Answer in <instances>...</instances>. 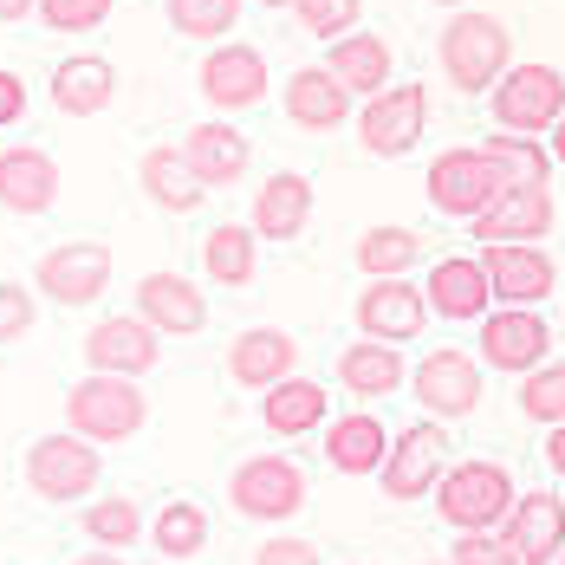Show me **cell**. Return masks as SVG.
Here are the masks:
<instances>
[{"label":"cell","instance_id":"cell-10","mask_svg":"<svg viewBox=\"0 0 565 565\" xmlns=\"http://www.w3.org/2000/svg\"><path fill=\"white\" fill-rule=\"evenodd\" d=\"M423 124H429V92L409 78V85H391V92L364 98V111H358V143L391 163V157H409V150L423 143Z\"/></svg>","mask_w":565,"mask_h":565},{"label":"cell","instance_id":"cell-46","mask_svg":"<svg viewBox=\"0 0 565 565\" xmlns=\"http://www.w3.org/2000/svg\"><path fill=\"white\" fill-rule=\"evenodd\" d=\"M546 461H553V475H565V423L546 436Z\"/></svg>","mask_w":565,"mask_h":565},{"label":"cell","instance_id":"cell-6","mask_svg":"<svg viewBox=\"0 0 565 565\" xmlns=\"http://www.w3.org/2000/svg\"><path fill=\"white\" fill-rule=\"evenodd\" d=\"M443 475H449V436H443V423H409V429H396L391 455H384V468H377V481H384L391 501H423V494H436Z\"/></svg>","mask_w":565,"mask_h":565},{"label":"cell","instance_id":"cell-37","mask_svg":"<svg viewBox=\"0 0 565 565\" xmlns=\"http://www.w3.org/2000/svg\"><path fill=\"white\" fill-rule=\"evenodd\" d=\"M137 533H143V513H137L130 494H98V501L85 508V540H92V546L124 553V546H137Z\"/></svg>","mask_w":565,"mask_h":565},{"label":"cell","instance_id":"cell-23","mask_svg":"<svg viewBox=\"0 0 565 565\" xmlns=\"http://www.w3.org/2000/svg\"><path fill=\"white\" fill-rule=\"evenodd\" d=\"M182 157H189V170L202 175L209 189H227V182H241L247 163H254V150H247V137L222 124V117H209V124H195L189 137H182Z\"/></svg>","mask_w":565,"mask_h":565},{"label":"cell","instance_id":"cell-7","mask_svg":"<svg viewBox=\"0 0 565 565\" xmlns=\"http://www.w3.org/2000/svg\"><path fill=\"white\" fill-rule=\"evenodd\" d=\"M227 494H234V513H247L260 526H280V520H292L306 508V475L286 455H247L227 475Z\"/></svg>","mask_w":565,"mask_h":565},{"label":"cell","instance_id":"cell-4","mask_svg":"<svg viewBox=\"0 0 565 565\" xmlns=\"http://www.w3.org/2000/svg\"><path fill=\"white\" fill-rule=\"evenodd\" d=\"M494 105V124L501 130H520V137H546L553 124L565 117V72L559 65H508L501 85L488 92Z\"/></svg>","mask_w":565,"mask_h":565},{"label":"cell","instance_id":"cell-3","mask_svg":"<svg viewBox=\"0 0 565 565\" xmlns=\"http://www.w3.org/2000/svg\"><path fill=\"white\" fill-rule=\"evenodd\" d=\"M513 501H520V488L501 461H449V475L436 488V513L455 533H501Z\"/></svg>","mask_w":565,"mask_h":565},{"label":"cell","instance_id":"cell-35","mask_svg":"<svg viewBox=\"0 0 565 565\" xmlns=\"http://www.w3.org/2000/svg\"><path fill=\"white\" fill-rule=\"evenodd\" d=\"M150 540H157L163 559H195L209 546V513L195 501H163V513L150 520Z\"/></svg>","mask_w":565,"mask_h":565},{"label":"cell","instance_id":"cell-21","mask_svg":"<svg viewBox=\"0 0 565 565\" xmlns=\"http://www.w3.org/2000/svg\"><path fill=\"white\" fill-rule=\"evenodd\" d=\"M351 85H344L332 65H306V72H292L286 78V92H280V105L286 117L299 124V130H339L344 117H351Z\"/></svg>","mask_w":565,"mask_h":565},{"label":"cell","instance_id":"cell-22","mask_svg":"<svg viewBox=\"0 0 565 565\" xmlns=\"http://www.w3.org/2000/svg\"><path fill=\"white\" fill-rule=\"evenodd\" d=\"M292 364H299V344L286 339L280 326H254V332H241L227 344V377L241 391H274L280 377H292Z\"/></svg>","mask_w":565,"mask_h":565},{"label":"cell","instance_id":"cell-48","mask_svg":"<svg viewBox=\"0 0 565 565\" xmlns=\"http://www.w3.org/2000/svg\"><path fill=\"white\" fill-rule=\"evenodd\" d=\"M546 143H553V163H559V170H565V117H559V124H553V130H546Z\"/></svg>","mask_w":565,"mask_h":565},{"label":"cell","instance_id":"cell-52","mask_svg":"<svg viewBox=\"0 0 565 565\" xmlns=\"http://www.w3.org/2000/svg\"><path fill=\"white\" fill-rule=\"evenodd\" d=\"M443 565H449V559H443Z\"/></svg>","mask_w":565,"mask_h":565},{"label":"cell","instance_id":"cell-19","mask_svg":"<svg viewBox=\"0 0 565 565\" xmlns=\"http://www.w3.org/2000/svg\"><path fill=\"white\" fill-rule=\"evenodd\" d=\"M58 202V163L40 143H7L0 150V209L7 215H46Z\"/></svg>","mask_w":565,"mask_h":565},{"label":"cell","instance_id":"cell-11","mask_svg":"<svg viewBox=\"0 0 565 565\" xmlns=\"http://www.w3.org/2000/svg\"><path fill=\"white\" fill-rule=\"evenodd\" d=\"M409 396H416L436 423H455V416H475V409H481L488 384H481V364L449 344V351H429V358L409 371Z\"/></svg>","mask_w":565,"mask_h":565},{"label":"cell","instance_id":"cell-31","mask_svg":"<svg viewBox=\"0 0 565 565\" xmlns=\"http://www.w3.org/2000/svg\"><path fill=\"white\" fill-rule=\"evenodd\" d=\"M326 65L339 72L358 98H377V92H391V46H384L377 33H344V40H332Z\"/></svg>","mask_w":565,"mask_h":565},{"label":"cell","instance_id":"cell-2","mask_svg":"<svg viewBox=\"0 0 565 565\" xmlns=\"http://www.w3.org/2000/svg\"><path fill=\"white\" fill-rule=\"evenodd\" d=\"M143 423H150V396L137 391V377L85 371L65 391V429H78L85 443H130Z\"/></svg>","mask_w":565,"mask_h":565},{"label":"cell","instance_id":"cell-18","mask_svg":"<svg viewBox=\"0 0 565 565\" xmlns=\"http://www.w3.org/2000/svg\"><path fill=\"white\" fill-rule=\"evenodd\" d=\"M501 540H508L526 565H559V553H565V501L559 494L526 488V494L513 501V513L501 520Z\"/></svg>","mask_w":565,"mask_h":565},{"label":"cell","instance_id":"cell-12","mask_svg":"<svg viewBox=\"0 0 565 565\" xmlns=\"http://www.w3.org/2000/svg\"><path fill=\"white\" fill-rule=\"evenodd\" d=\"M33 286H40L53 306H92V299L111 286V247H105V241H58L53 254H40Z\"/></svg>","mask_w":565,"mask_h":565},{"label":"cell","instance_id":"cell-32","mask_svg":"<svg viewBox=\"0 0 565 565\" xmlns=\"http://www.w3.org/2000/svg\"><path fill=\"white\" fill-rule=\"evenodd\" d=\"M202 267L215 286H254V267H260V234L254 222H222L209 241H202Z\"/></svg>","mask_w":565,"mask_h":565},{"label":"cell","instance_id":"cell-5","mask_svg":"<svg viewBox=\"0 0 565 565\" xmlns=\"http://www.w3.org/2000/svg\"><path fill=\"white\" fill-rule=\"evenodd\" d=\"M98 475H105L98 443H85L78 429H65V436H40V443L26 449V488H33L40 501H53V508L85 501V494L98 488Z\"/></svg>","mask_w":565,"mask_h":565},{"label":"cell","instance_id":"cell-14","mask_svg":"<svg viewBox=\"0 0 565 565\" xmlns=\"http://www.w3.org/2000/svg\"><path fill=\"white\" fill-rule=\"evenodd\" d=\"M481 267H488L501 306H540L559 286V267H553V254L540 241H488L481 247Z\"/></svg>","mask_w":565,"mask_h":565},{"label":"cell","instance_id":"cell-41","mask_svg":"<svg viewBox=\"0 0 565 565\" xmlns=\"http://www.w3.org/2000/svg\"><path fill=\"white\" fill-rule=\"evenodd\" d=\"M33 319H40V306H33V286L0 280V344L26 339V332H33Z\"/></svg>","mask_w":565,"mask_h":565},{"label":"cell","instance_id":"cell-40","mask_svg":"<svg viewBox=\"0 0 565 565\" xmlns=\"http://www.w3.org/2000/svg\"><path fill=\"white\" fill-rule=\"evenodd\" d=\"M111 13V0H40V20L53 33H98Z\"/></svg>","mask_w":565,"mask_h":565},{"label":"cell","instance_id":"cell-42","mask_svg":"<svg viewBox=\"0 0 565 565\" xmlns=\"http://www.w3.org/2000/svg\"><path fill=\"white\" fill-rule=\"evenodd\" d=\"M449 565H526V559L513 553L501 533H455Z\"/></svg>","mask_w":565,"mask_h":565},{"label":"cell","instance_id":"cell-15","mask_svg":"<svg viewBox=\"0 0 565 565\" xmlns=\"http://www.w3.org/2000/svg\"><path fill=\"white\" fill-rule=\"evenodd\" d=\"M358 332L364 339H384V344H403V339H423V326L436 319L429 312V292L409 280H371L358 292Z\"/></svg>","mask_w":565,"mask_h":565},{"label":"cell","instance_id":"cell-36","mask_svg":"<svg viewBox=\"0 0 565 565\" xmlns=\"http://www.w3.org/2000/svg\"><path fill=\"white\" fill-rule=\"evenodd\" d=\"M170 26L182 33V40L222 46L227 33L241 26V0H170Z\"/></svg>","mask_w":565,"mask_h":565},{"label":"cell","instance_id":"cell-13","mask_svg":"<svg viewBox=\"0 0 565 565\" xmlns=\"http://www.w3.org/2000/svg\"><path fill=\"white\" fill-rule=\"evenodd\" d=\"M163 358V332L143 319V312H117V319H98L85 332V364L92 371H111V377H150Z\"/></svg>","mask_w":565,"mask_h":565},{"label":"cell","instance_id":"cell-20","mask_svg":"<svg viewBox=\"0 0 565 565\" xmlns=\"http://www.w3.org/2000/svg\"><path fill=\"white\" fill-rule=\"evenodd\" d=\"M137 312H143L163 339H195V332L209 326L202 286L182 280V274H143V280H137Z\"/></svg>","mask_w":565,"mask_h":565},{"label":"cell","instance_id":"cell-51","mask_svg":"<svg viewBox=\"0 0 565 565\" xmlns=\"http://www.w3.org/2000/svg\"><path fill=\"white\" fill-rule=\"evenodd\" d=\"M559 565H565V553H559Z\"/></svg>","mask_w":565,"mask_h":565},{"label":"cell","instance_id":"cell-38","mask_svg":"<svg viewBox=\"0 0 565 565\" xmlns=\"http://www.w3.org/2000/svg\"><path fill=\"white\" fill-rule=\"evenodd\" d=\"M520 416L559 429L565 423V364H540V371L520 377Z\"/></svg>","mask_w":565,"mask_h":565},{"label":"cell","instance_id":"cell-45","mask_svg":"<svg viewBox=\"0 0 565 565\" xmlns=\"http://www.w3.org/2000/svg\"><path fill=\"white\" fill-rule=\"evenodd\" d=\"M33 13H40V0H0V26H20Z\"/></svg>","mask_w":565,"mask_h":565},{"label":"cell","instance_id":"cell-30","mask_svg":"<svg viewBox=\"0 0 565 565\" xmlns=\"http://www.w3.org/2000/svg\"><path fill=\"white\" fill-rule=\"evenodd\" d=\"M384 455H391V429H384L371 409L326 423V461H332L339 475H377Z\"/></svg>","mask_w":565,"mask_h":565},{"label":"cell","instance_id":"cell-16","mask_svg":"<svg viewBox=\"0 0 565 565\" xmlns=\"http://www.w3.org/2000/svg\"><path fill=\"white\" fill-rule=\"evenodd\" d=\"M195 85H202V98L215 111H247V105L267 98V58L254 53V46H241V40H222V46H209Z\"/></svg>","mask_w":565,"mask_h":565},{"label":"cell","instance_id":"cell-28","mask_svg":"<svg viewBox=\"0 0 565 565\" xmlns=\"http://www.w3.org/2000/svg\"><path fill=\"white\" fill-rule=\"evenodd\" d=\"M137 182H143V195H150L163 215H189V209H202V195H209V182L189 170L182 143H175V150H143Z\"/></svg>","mask_w":565,"mask_h":565},{"label":"cell","instance_id":"cell-50","mask_svg":"<svg viewBox=\"0 0 565 565\" xmlns=\"http://www.w3.org/2000/svg\"><path fill=\"white\" fill-rule=\"evenodd\" d=\"M436 7H468V0H436Z\"/></svg>","mask_w":565,"mask_h":565},{"label":"cell","instance_id":"cell-8","mask_svg":"<svg viewBox=\"0 0 565 565\" xmlns=\"http://www.w3.org/2000/svg\"><path fill=\"white\" fill-rule=\"evenodd\" d=\"M423 182H429V209L449 215V222H475V215L494 209V195L508 189L501 170L488 163V150H443Z\"/></svg>","mask_w":565,"mask_h":565},{"label":"cell","instance_id":"cell-9","mask_svg":"<svg viewBox=\"0 0 565 565\" xmlns=\"http://www.w3.org/2000/svg\"><path fill=\"white\" fill-rule=\"evenodd\" d=\"M481 364L508 371V377L553 364V326L540 319V306H494L481 319Z\"/></svg>","mask_w":565,"mask_h":565},{"label":"cell","instance_id":"cell-17","mask_svg":"<svg viewBox=\"0 0 565 565\" xmlns=\"http://www.w3.org/2000/svg\"><path fill=\"white\" fill-rule=\"evenodd\" d=\"M423 292H429V312L436 319H455V326H481L501 299H494V280H488V267L475 260V254H449V260H436L429 267V280H423Z\"/></svg>","mask_w":565,"mask_h":565},{"label":"cell","instance_id":"cell-43","mask_svg":"<svg viewBox=\"0 0 565 565\" xmlns=\"http://www.w3.org/2000/svg\"><path fill=\"white\" fill-rule=\"evenodd\" d=\"M254 565H319V546L312 540H267L254 553Z\"/></svg>","mask_w":565,"mask_h":565},{"label":"cell","instance_id":"cell-29","mask_svg":"<svg viewBox=\"0 0 565 565\" xmlns=\"http://www.w3.org/2000/svg\"><path fill=\"white\" fill-rule=\"evenodd\" d=\"M332 416V396L319 391L312 377H280L274 391H260V423L274 429V436H312L319 423Z\"/></svg>","mask_w":565,"mask_h":565},{"label":"cell","instance_id":"cell-27","mask_svg":"<svg viewBox=\"0 0 565 565\" xmlns=\"http://www.w3.org/2000/svg\"><path fill=\"white\" fill-rule=\"evenodd\" d=\"M403 351L384 339H358V344H344L339 351V384L351 396H364V403H377V396H396L403 391Z\"/></svg>","mask_w":565,"mask_h":565},{"label":"cell","instance_id":"cell-26","mask_svg":"<svg viewBox=\"0 0 565 565\" xmlns=\"http://www.w3.org/2000/svg\"><path fill=\"white\" fill-rule=\"evenodd\" d=\"M475 234H481V247L488 241H540V234H553V195L546 189H501L494 209L475 215Z\"/></svg>","mask_w":565,"mask_h":565},{"label":"cell","instance_id":"cell-47","mask_svg":"<svg viewBox=\"0 0 565 565\" xmlns=\"http://www.w3.org/2000/svg\"><path fill=\"white\" fill-rule=\"evenodd\" d=\"M72 565H124V553H111V546H98V553H78Z\"/></svg>","mask_w":565,"mask_h":565},{"label":"cell","instance_id":"cell-44","mask_svg":"<svg viewBox=\"0 0 565 565\" xmlns=\"http://www.w3.org/2000/svg\"><path fill=\"white\" fill-rule=\"evenodd\" d=\"M20 117H26V78L0 72V130H7V124H20Z\"/></svg>","mask_w":565,"mask_h":565},{"label":"cell","instance_id":"cell-39","mask_svg":"<svg viewBox=\"0 0 565 565\" xmlns=\"http://www.w3.org/2000/svg\"><path fill=\"white\" fill-rule=\"evenodd\" d=\"M358 13H364V0H299V7H292V20H299L312 40H344V33L358 26Z\"/></svg>","mask_w":565,"mask_h":565},{"label":"cell","instance_id":"cell-25","mask_svg":"<svg viewBox=\"0 0 565 565\" xmlns=\"http://www.w3.org/2000/svg\"><path fill=\"white\" fill-rule=\"evenodd\" d=\"M306 222H312V182L299 170H280L254 189V234H267V241H299Z\"/></svg>","mask_w":565,"mask_h":565},{"label":"cell","instance_id":"cell-34","mask_svg":"<svg viewBox=\"0 0 565 565\" xmlns=\"http://www.w3.org/2000/svg\"><path fill=\"white\" fill-rule=\"evenodd\" d=\"M351 254H358V274H364V280H403V274L423 260V241H416L409 227H364Z\"/></svg>","mask_w":565,"mask_h":565},{"label":"cell","instance_id":"cell-33","mask_svg":"<svg viewBox=\"0 0 565 565\" xmlns=\"http://www.w3.org/2000/svg\"><path fill=\"white\" fill-rule=\"evenodd\" d=\"M481 150H488V163L501 170V182H508V189H546V175H553V143H540V137L494 130Z\"/></svg>","mask_w":565,"mask_h":565},{"label":"cell","instance_id":"cell-1","mask_svg":"<svg viewBox=\"0 0 565 565\" xmlns=\"http://www.w3.org/2000/svg\"><path fill=\"white\" fill-rule=\"evenodd\" d=\"M436 58H443V78H449L455 92H494L501 85V72L513 65V33L508 20H494V13H468V7H455V20L443 26V40H436Z\"/></svg>","mask_w":565,"mask_h":565},{"label":"cell","instance_id":"cell-24","mask_svg":"<svg viewBox=\"0 0 565 565\" xmlns=\"http://www.w3.org/2000/svg\"><path fill=\"white\" fill-rule=\"evenodd\" d=\"M111 98H117V65H111V58H98V53L58 58L53 105L65 117H98V111H111Z\"/></svg>","mask_w":565,"mask_h":565},{"label":"cell","instance_id":"cell-49","mask_svg":"<svg viewBox=\"0 0 565 565\" xmlns=\"http://www.w3.org/2000/svg\"><path fill=\"white\" fill-rule=\"evenodd\" d=\"M260 7H280V13H292V7H299V0H260Z\"/></svg>","mask_w":565,"mask_h":565}]
</instances>
